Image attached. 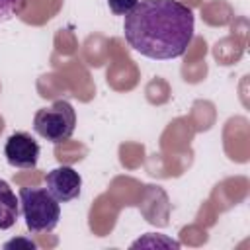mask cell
<instances>
[{
	"mask_svg": "<svg viewBox=\"0 0 250 250\" xmlns=\"http://www.w3.org/2000/svg\"><path fill=\"white\" fill-rule=\"evenodd\" d=\"M191 8L178 0H141L123 21L125 41L143 57L168 61L182 57L193 39Z\"/></svg>",
	"mask_w": 250,
	"mask_h": 250,
	"instance_id": "obj_1",
	"label": "cell"
},
{
	"mask_svg": "<svg viewBox=\"0 0 250 250\" xmlns=\"http://www.w3.org/2000/svg\"><path fill=\"white\" fill-rule=\"evenodd\" d=\"M18 197H20V211L31 234L51 232L59 225L61 205L47 191V188H21Z\"/></svg>",
	"mask_w": 250,
	"mask_h": 250,
	"instance_id": "obj_2",
	"label": "cell"
},
{
	"mask_svg": "<svg viewBox=\"0 0 250 250\" xmlns=\"http://www.w3.org/2000/svg\"><path fill=\"white\" fill-rule=\"evenodd\" d=\"M74 129H76V111L66 100H57L49 107H41L35 111L33 131L41 139L53 145L68 141Z\"/></svg>",
	"mask_w": 250,
	"mask_h": 250,
	"instance_id": "obj_3",
	"label": "cell"
},
{
	"mask_svg": "<svg viewBox=\"0 0 250 250\" xmlns=\"http://www.w3.org/2000/svg\"><path fill=\"white\" fill-rule=\"evenodd\" d=\"M39 143L27 131H16L4 145V156L14 168H35L39 160Z\"/></svg>",
	"mask_w": 250,
	"mask_h": 250,
	"instance_id": "obj_4",
	"label": "cell"
},
{
	"mask_svg": "<svg viewBox=\"0 0 250 250\" xmlns=\"http://www.w3.org/2000/svg\"><path fill=\"white\" fill-rule=\"evenodd\" d=\"M45 188L59 203H68L80 195L82 178L72 166H57L51 172H47Z\"/></svg>",
	"mask_w": 250,
	"mask_h": 250,
	"instance_id": "obj_5",
	"label": "cell"
},
{
	"mask_svg": "<svg viewBox=\"0 0 250 250\" xmlns=\"http://www.w3.org/2000/svg\"><path fill=\"white\" fill-rule=\"evenodd\" d=\"M20 217V197L6 180H0V230H8Z\"/></svg>",
	"mask_w": 250,
	"mask_h": 250,
	"instance_id": "obj_6",
	"label": "cell"
},
{
	"mask_svg": "<svg viewBox=\"0 0 250 250\" xmlns=\"http://www.w3.org/2000/svg\"><path fill=\"white\" fill-rule=\"evenodd\" d=\"M25 0H0V23L10 21L16 14H20Z\"/></svg>",
	"mask_w": 250,
	"mask_h": 250,
	"instance_id": "obj_7",
	"label": "cell"
},
{
	"mask_svg": "<svg viewBox=\"0 0 250 250\" xmlns=\"http://www.w3.org/2000/svg\"><path fill=\"white\" fill-rule=\"evenodd\" d=\"M137 4L139 0H107V6L115 16H127Z\"/></svg>",
	"mask_w": 250,
	"mask_h": 250,
	"instance_id": "obj_8",
	"label": "cell"
}]
</instances>
